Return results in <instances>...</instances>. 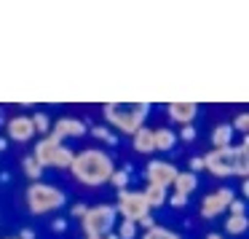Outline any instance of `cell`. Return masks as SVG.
I'll return each instance as SVG.
<instances>
[{
    "mask_svg": "<svg viewBox=\"0 0 249 239\" xmlns=\"http://www.w3.org/2000/svg\"><path fill=\"white\" fill-rule=\"evenodd\" d=\"M142 239H182L179 234H174V231H169V228H163V226H153V228H147L145 234H142Z\"/></svg>",
    "mask_w": 249,
    "mask_h": 239,
    "instance_id": "cell-20",
    "label": "cell"
},
{
    "mask_svg": "<svg viewBox=\"0 0 249 239\" xmlns=\"http://www.w3.org/2000/svg\"><path fill=\"white\" fill-rule=\"evenodd\" d=\"M231 129H233V132H236V129H238V132H241V135H244V137H247V129H249V113H238V116H236V119H233V124H231Z\"/></svg>",
    "mask_w": 249,
    "mask_h": 239,
    "instance_id": "cell-25",
    "label": "cell"
},
{
    "mask_svg": "<svg viewBox=\"0 0 249 239\" xmlns=\"http://www.w3.org/2000/svg\"><path fill=\"white\" fill-rule=\"evenodd\" d=\"M236 199V194H233V188H228V185H220L217 191H212V194H206L204 199H201V218H206V220H214V218H220L222 212L228 210V204Z\"/></svg>",
    "mask_w": 249,
    "mask_h": 239,
    "instance_id": "cell-8",
    "label": "cell"
},
{
    "mask_svg": "<svg viewBox=\"0 0 249 239\" xmlns=\"http://www.w3.org/2000/svg\"><path fill=\"white\" fill-rule=\"evenodd\" d=\"M102 239H118V234H115V231H110V234H105Z\"/></svg>",
    "mask_w": 249,
    "mask_h": 239,
    "instance_id": "cell-34",
    "label": "cell"
},
{
    "mask_svg": "<svg viewBox=\"0 0 249 239\" xmlns=\"http://www.w3.org/2000/svg\"><path fill=\"white\" fill-rule=\"evenodd\" d=\"M166 113H169V119L172 121H177V124H193L196 121V116H198V105L196 102H188V100H177V102H172L166 108Z\"/></svg>",
    "mask_w": 249,
    "mask_h": 239,
    "instance_id": "cell-12",
    "label": "cell"
},
{
    "mask_svg": "<svg viewBox=\"0 0 249 239\" xmlns=\"http://www.w3.org/2000/svg\"><path fill=\"white\" fill-rule=\"evenodd\" d=\"M198 169H204V159H201V156H193V159H190V172H198Z\"/></svg>",
    "mask_w": 249,
    "mask_h": 239,
    "instance_id": "cell-28",
    "label": "cell"
},
{
    "mask_svg": "<svg viewBox=\"0 0 249 239\" xmlns=\"http://www.w3.org/2000/svg\"><path fill=\"white\" fill-rule=\"evenodd\" d=\"M0 151H6V140H0Z\"/></svg>",
    "mask_w": 249,
    "mask_h": 239,
    "instance_id": "cell-35",
    "label": "cell"
},
{
    "mask_svg": "<svg viewBox=\"0 0 249 239\" xmlns=\"http://www.w3.org/2000/svg\"><path fill=\"white\" fill-rule=\"evenodd\" d=\"M115 212H121L124 215V220H131V223H140L142 218L150 215V204L145 201V196H142V191H118V196H115Z\"/></svg>",
    "mask_w": 249,
    "mask_h": 239,
    "instance_id": "cell-7",
    "label": "cell"
},
{
    "mask_svg": "<svg viewBox=\"0 0 249 239\" xmlns=\"http://www.w3.org/2000/svg\"><path fill=\"white\" fill-rule=\"evenodd\" d=\"M24 201H27V210L33 215H46V212H54L59 210L62 204L67 201L65 191L56 188L51 183H30L27 191H24Z\"/></svg>",
    "mask_w": 249,
    "mask_h": 239,
    "instance_id": "cell-4",
    "label": "cell"
},
{
    "mask_svg": "<svg viewBox=\"0 0 249 239\" xmlns=\"http://www.w3.org/2000/svg\"><path fill=\"white\" fill-rule=\"evenodd\" d=\"M172 194H177V196H182V199H188L190 194H193L196 188H198V178H196L193 172H177V178H174V183H172Z\"/></svg>",
    "mask_w": 249,
    "mask_h": 239,
    "instance_id": "cell-13",
    "label": "cell"
},
{
    "mask_svg": "<svg viewBox=\"0 0 249 239\" xmlns=\"http://www.w3.org/2000/svg\"><path fill=\"white\" fill-rule=\"evenodd\" d=\"M33 156L40 161V167H43V169H46V167H54V169H70L72 156H75V153H72L70 148H67L65 142L59 140V137L46 135L43 140L35 142Z\"/></svg>",
    "mask_w": 249,
    "mask_h": 239,
    "instance_id": "cell-5",
    "label": "cell"
},
{
    "mask_svg": "<svg viewBox=\"0 0 249 239\" xmlns=\"http://www.w3.org/2000/svg\"><path fill=\"white\" fill-rule=\"evenodd\" d=\"M166 201H169L172 207H185V204H188V199H182V196H177V194H172Z\"/></svg>",
    "mask_w": 249,
    "mask_h": 239,
    "instance_id": "cell-29",
    "label": "cell"
},
{
    "mask_svg": "<svg viewBox=\"0 0 249 239\" xmlns=\"http://www.w3.org/2000/svg\"><path fill=\"white\" fill-rule=\"evenodd\" d=\"M65 226H67V220H62V218L54 220V231H65Z\"/></svg>",
    "mask_w": 249,
    "mask_h": 239,
    "instance_id": "cell-32",
    "label": "cell"
},
{
    "mask_svg": "<svg viewBox=\"0 0 249 239\" xmlns=\"http://www.w3.org/2000/svg\"><path fill=\"white\" fill-rule=\"evenodd\" d=\"M115 234H118V239H134L137 237V223H131V220H121V223H115Z\"/></svg>",
    "mask_w": 249,
    "mask_h": 239,
    "instance_id": "cell-22",
    "label": "cell"
},
{
    "mask_svg": "<svg viewBox=\"0 0 249 239\" xmlns=\"http://www.w3.org/2000/svg\"><path fill=\"white\" fill-rule=\"evenodd\" d=\"M86 239H102V237H86Z\"/></svg>",
    "mask_w": 249,
    "mask_h": 239,
    "instance_id": "cell-36",
    "label": "cell"
},
{
    "mask_svg": "<svg viewBox=\"0 0 249 239\" xmlns=\"http://www.w3.org/2000/svg\"><path fill=\"white\" fill-rule=\"evenodd\" d=\"M113 172H115V164L110 159V153H105L102 148H86V151L75 153L70 164V175L81 185H89V188L110 183Z\"/></svg>",
    "mask_w": 249,
    "mask_h": 239,
    "instance_id": "cell-1",
    "label": "cell"
},
{
    "mask_svg": "<svg viewBox=\"0 0 249 239\" xmlns=\"http://www.w3.org/2000/svg\"><path fill=\"white\" fill-rule=\"evenodd\" d=\"M247 226H249L247 215H231V218L225 220V231H228V234H233V237L244 234V231H247Z\"/></svg>",
    "mask_w": 249,
    "mask_h": 239,
    "instance_id": "cell-19",
    "label": "cell"
},
{
    "mask_svg": "<svg viewBox=\"0 0 249 239\" xmlns=\"http://www.w3.org/2000/svg\"><path fill=\"white\" fill-rule=\"evenodd\" d=\"M131 148L137 153H153L156 151V142H153V129L150 126H140V129L131 135Z\"/></svg>",
    "mask_w": 249,
    "mask_h": 239,
    "instance_id": "cell-14",
    "label": "cell"
},
{
    "mask_svg": "<svg viewBox=\"0 0 249 239\" xmlns=\"http://www.w3.org/2000/svg\"><path fill=\"white\" fill-rule=\"evenodd\" d=\"M6 135L11 137L14 142H30L35 137V126H33V119L30 116H11L6 124Z\"/></svg>",
    "mask_w": 249,
    "mask_h": 239,
    "instance_id": "cell-10",
    "label": "cell"
},
{
    "mask_svg": "<svg viewBox=\"0 0 249 239\" xmlns=\"http://www.w3.org/2000/svg\"><path fill=\"white\" fill-rule=\"evenodd\" d=\"M142 196H145V201L150 204V210H153V207H161L163 201L169 199V188H161V185H147V188L142 191Z\"/></svg>",
    "mask_w": 249,
    "mask_h": 239,
    "instance_id": "cell-18",
    "label": "cell"
},
{
    "mask_svg": "<svg viewBox=\"0 0 249 239\" xmlns=\"http://www.w3.org/2000/svg\"><path fill=\"white\" fill-rule=\"evenodd\" d=\"M206 239H225L222 234H217V231H212V234H206Z\"/></svg>",
    "mask_w": 249,
    "mask_h": 239,
    "instance_id": "cell-33",
    "label": "cell"
},
{
    "mask_svg": "<svg viewBox=\"0 0 249 239\" xmlns=\"http://www.w3.org/2000/svg\"><path fill=\"white\" fill-rule=\"evenodd\" d=\"M225 212H231V215H247V204H244V199H233Z\"/></svg>",
    "mask_w": 249,
    "mask_h": 239,
    "instance_id": "cell-26",
    "label": "cell"
},
{
    "mask_svg": "<svg viewBox=\"0 0 249 239\" xmlns=\"http://www.w3.org/2000/svg\"><path fill=\"white\" fill-rule=\"evenodd\" d=\"M115 223H118V212H115L113 204H94L81 218L86 237H105V234H110L115 228Z\"/></svg>",
    "mask_w": 249,
    "mask_h": 239,
    "instance_id": "cell-6",
    "label": "cell"
},
{
    "mask_svg": "<svg viewBox=\"0 0 249 239\" xmlns=\"http://www.w3.org/2000/svg\"><path fill=\"white\" fill-rule=\"evenodd\" d=\"M231 140H233L231 124H217L212 129V145L214 148H231Z\"/></svg>",
    "mask_w": 249,
    "mask_h": 239,
    "instance_id": "cell-16",
    "label": "cell"
},
{
    "mask_svg": "<svg viewBox=\"0 0 249 239\" xmlns=\"http://www.w3.org/2000/svg\"><path fill=\"white\" fill-rule=\"evenodd\" d=\"M153 142H156V151L166 153L174 148V142H177V135H174L172 129H166V126H161V129H153Z\"/></svg>",
    "mask_w": 249,
    "mask_h": 239,
    "instance_id": "cell-15",
    "label": "cell"
},
{
    "mask_svg": "<svg viewBox=\"0 0 249 239\" xmlns=\"http://www.w3.org/2000/svg\"><path fill=\"white\" fill-rule=\"evenodd\" d=\"M17 239H35V231L33 228H22V234H19Z\"/></svg>",
    "mask_w": 249,
    "mask_h": 239,
    "instance_id": "cell-31",
    "label": "cell"
},
{
    "mask_svg": "<svg viewBox=\"0 0 249 239\" xmlns=\"http://www.w3.org/2000/svg\"><path fill=\"white\" fill-rule=\"evenodd\" d=\"M89 132V126L81 119H72V116H62L56 119V124H51V135L59 137L65 142V137H83Z\"/></svg>",
    "mask_w": 249,
    "mask_h": 239,
    "instance_id": "cell-11",
    "label": "cell"
},
{
    "mask_svg": "<svg viewBox=\"0 0 249 239\" xmlns=\"http://www.w3.org/2000/svg\"><path fill=\"white\" fill-rule=\"evenodd\" d=\"M179 140H185V142H193L196 140V124H185L182 129H179Z\"/></svg>",
    "mask_w": 249,
    "mask_h": 239,
    "instance_id": "cell-27",
    "label": "cell"
},
{
    "mask_svg": "<svg viewBox=\"0 0 249 239\" xmlns=\"http://www.w3.org/2000/svg\"><path fill=\"white\" fill-rule=\"evenodd\" d=\"M22 172H24V178L33 180V183H38V180L43 178V167H40V161L33 156V153L22 159Z\"/></svg>",
    "mask_w": 249,
    "mask_h": 239,
    "instance_id": "cell-17",
    "label": "cell"
},
{
    "mask_svg": "<svg viewBox=\"0 0 249 239\" xmlns=\"http://www.w3.org/2000/svg\"><path fill=\"white\" fill-rule=\"evenodd\" d=\"M86 210H89L86 204H75V207H72V218H78V220H81V218L86 215Z\"/></svg>",
    "mask_w": 249,
    "mask_h": 239,
    "instance_id": "cell-30",
    "label": "cell"
},
{
    "mask_svg": "<svg viewBox=\"0 0 249 239\" xmlns=\"http://www.w3.org/2000/svg\"><path fill=\"white\" fill-rule=\"evenodd\" d=\"M204 159V169L214 178H233L238 175L241 180H247L249 175V140L244 137L238 148H212Z\"/></svg>",
    "mask_w": 249,
    "mask_h": 239,
    "instance_id": "cell-2",
    "label": "cell"
},
{
    "mask_svg": "<svg viewBox=\"0 0 249 239\" xmlns=\"http://www.w3.org/2000/svg\"><path fill=\"white\" fill-rule=\"evenodd\" d=\"M179 169L174 167L172 161H166V159H150L145 167V180L147 185H161V188H169V185L174 183V178H177Z\"/></svg>",
    "mask_w": 249,
    "mask_h": 239,
    "instance_id": "cell-9",
    "label": "cell"
},
{
    "mask_svg": "<svg viewBox=\"0 0 249 239\" xmlns=\"http://www.w3.org/2000/svg\"><path fill=\"white\" fill-rule=\"evenodd\" d=\"M150 113L147 102H107L102 108V116L107 124H113L124 135H134L140 126H145V119Z\"/></svg>",
    "mask_w": 249,
    "mask_h": 239,
    "instance_id": "cell-3",
    "label": "cell"
},
{
    "mask_svg": "<svg viewBox=\"0 0 249 239\" xmlns=\"http://www.w3.org/2000/svg\"><path fill=\"white\" fill-rule=\"evenodd\" d=\"M110 183H113L118 191H124L126 183H129V172H126V169H115V172L110 175Z\"/></svg>",
    "mask_w": 249,
    "mask_h": 239,
    "instance_id": "cell-24",
    "label": "cell"
},
{
    "mask_svg": "<svg viewBox=\"0 0 249 239\" xmlns=\"http://www.w3.org/2000/svg\"><path fill=\"white\" fill-rule=\"evenodd\" d=\"M33 126H35V135H51V119L46 113H33Z\"/></svg>",
    "mask_w": 249,
    "mask_h": 239,
    "instance_id": "cell-21",
    "label": "cell"
},
{
    "mask_svg": "<svg viewBox=\"0 0 249 239\" xmlns=\"http://www.w3.org/2000/svg\"><path fill=\"white\" fill-rule=\"evenodd\" d=\"M91 135L97 137L99 142H107V145H115V135L110 132V126H94Z\"/></svg>",
    "mask_w": 249,
    "mask_h": 239,
    "instance_id": "cell-23",
    "label": "cell"
}]
</instances>
